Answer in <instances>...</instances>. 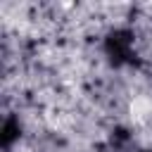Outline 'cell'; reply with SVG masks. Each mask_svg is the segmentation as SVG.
<instances>
[{"instance_id":"obj_1","label":"cell","mask_w":152,"mask_h":152,"mask_svg":"<svg viewBox=\"0 0 152 152\" xmlns=\"http://www.w3.org/2000/svg\"><path fill=\"white\" fill-rule=\"evenodd\" d=\"M150 109H152V104H150L147 97H135V100L131 102V119H133V121H142V119L150 114Z\"/></svg>"}]
</instances>
